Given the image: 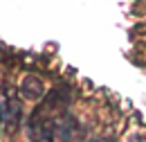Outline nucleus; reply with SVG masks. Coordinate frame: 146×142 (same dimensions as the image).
<instances>
[{
	"label": "nucleus",
	"instance_id": "3",
	"mask_svg": "<svg viewBox=\"0 0 146 142\" xmlns=\"http://www.w3.org/2000/svg\"><path fill=\"white\" fill-rule=\"evenodd\" d=\"M0 124H2V111H0Z\"/></svg>",
	"mask_w": 146,
	"mask_h": 142
},
{
	"label": "nucleus",
	"instance_id": "2",
	"mask_svg": "<svg viewBox=\"0 0 146 142\" xmlns=\"http://www.w3.org/2000/svg\"><path fill=\"white\" fill-rule=\"evenodd\" d=\"M20 92H23L27 99H38V97H43L45 86H43V81H40L38 77L29 74V77L23 79V84H20Z\"/></svg>",
	"mask_w": 146,
	"mask_h": 142
},
{
	"label": "nucleus",
	"instance_id": "1",
	"mask_svg": "<svg viewBox=\"0 0 146 142\" xmlns=\"http://www.w3.org/2000/svg\"><path fill=\"white\" fill-rule=\"evenodd\" d=\"M32 131H34V135H36V142H54L56 122L52 117H43V120L34 117V120H32Z\"/></svg>",
	"mask_w": 146,
	"mask_h": 142
},
{
	"label": "nucleus",
	"instance_id": "4",
	"mask_svg": "<svg viewBox=\"0 0 146 142\" xmlns=\"http://www.w3.org/2000/svg\"><path fill=\"white\" fill-rule=\"evenodd\" d=\"M97 142H101V140H97Z\"/></svg>",
	"mask_w": 146,
	"mask_h": 142
}]
</instances>
